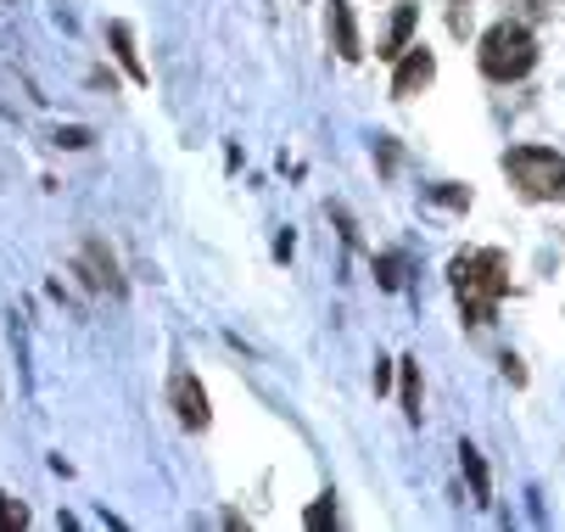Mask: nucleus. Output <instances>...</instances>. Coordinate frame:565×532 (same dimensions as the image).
<instances>
[{
  "label": "nucleus",
  "instance_id": "obj_5",
  "mask_svg": "<svg viewBox=\"0 0 565 532\" xmlns=\"http://www.w3.org/2000/svg\"><path fill=\"white\" fill-rule=\"evenodd\" d=\"M174 409H180V421L185 426H207V393H202V382L196 375H174Z\"/></svg>",
  "mask_w": 565,
  "mask_h": 532
},
{
  "label": "nucleus",
  "instance_id": "obj_8",
  "mask_svg": "<svg viewBox=\"0 0 565 532\" xmlns=\"http://www.w3.org/2000/svg\"><path fill=\"white\" fill-rule=\"evenodd\" d=\"M459 460H465V477H470V493H476V504H488V499H493V482H488V466H481V454L465 443V448H459Z\"/></svg>",
  "mask_w": 565,
  "mask_h": 532
},
{
  "label": "nucleus",
  "instance_id": "obj_1",
  "mask_svg": "<svg viewBox=\"0 0 565 532\" xmlns=\"http://www.w3.org/2000/svg\"><path fill=\"white\" fill-rule=\"evenodd\" d=\"M448 275H454V291H459V302H465L470 326H488L493 309H499V297L510 291L504 258H499V253H465V258H454Z\"/></svg>",
  "mask_w": 565,
  "mask_h": 532
},
{
  "label": "nucleus",
  "instance_id": "obj_4",
  "mask_svg": "<svg viewBox=\"0 0 565 532\" xmlns=\"http://www.w3.org/2000/svg\"><path fill=\"white\" fill-rule=\"evenodd\" d=\"M431 73H437L431 51H403V62H397V79H392V96H415L420 85H431Z\"/></svg>",
  "mask_w": 565,
  "mask_h": 532
},
{
  "label": "nucleus",
  "instance_id": "obj_2",
  "mask_svg": "<svg viewBox=\"0 0 565 532\" xmlns=\"http://www.w3.org/2000/svg\"><path fill=\"white\" fill-rule=\"evenodd\" d=\"M476 56H481V73H488V79L510 85V79H526V73H532L537 40L521 23H493L488 34H481V51Z\"/></svg>",
  "mask_w": 565,
  "mask_h": 532
},
{
  "label": "nucleus",
  "instance_id": "obj_10",
  "mask_svg": "<svg viewBox=\"0 0 565 532\" xmlns=\"http://www.w3.org/2000/svg\"><path fill=\"white\" fill-rule=\"evenodd\" d=\"M403 404H409V415L420 421V364L403 359Z\"/></svg>",
  "mask_w": 565,
  "mask_h": 532
},
{
  "label": "nucleus",
  "instance_id": "obj_12",
  "mask_svg": "<svg viewBox=\"0 0 565 532\" xmlns=\"http://www.w3.org/2000/svg\"><path fill=\"white\" fill-rule=\"evenodd\" d=\"M302 521H308V526H331V521H337V504H331V499H319Z\"/></svg>",
  "mask_w": 565,
  "mask_h": 532
},
{
  "label": "nucleus",
  "instance_id": "obj_13",
  "mask_svg": "<svg viewBox=\"0 0 565 532\" xmlns=\"http://www.w3.org/2000/svg\"><path fill=\"white\" fill-rule=\"evenodd\" d=\"M56 140H62V146H90V129H62Z\"/></svg>",
  "mask_w": 565,
  "mask_h": 532
},
{
  "label": "nucleus",
  "instance_id": "obj_7",
  "mask_svg": "<svg viewBox=\"0 0 565 532\" xmlns=\"http://www.w3.org/2000/svg\"><path fill=\"white\" fill-rule=\"evenodd\" d=\"M331 23H337V51L348 62H359V34H353V12H348V0H331Z\"/></svg>",
  "mask_w": 565,
  "mask_h": 532
},
{
  "label": "nucleus",
  "instance_id": "obj_3",
  "mask_svg": "<svg viewBox=\"0 0 565 532\" xmlns=\"http://www.w3.org/2000/svg\"><path fill=\"white\" fill-rule=\"evenodd\" d=\"M504 169L515 174V185H521L526 196H559V191H565V158H559V151L515 146V151H504Z\"/></svg>",
  "mask_w": 565,
  "mask_h": 532
},
{
  "label": "nucleus",
  "instance_id": "obj_11",
  "mask_svg": "<svg viewBox=\"0 0 565 532\" xmlns=\"http://www.w3.org/2000/svg\"><path fill=\"white\" fill-rule=\"evenodd\" d=\"M7 526H29V510H23L18 499L0 493V532H7Z\"/></svg>",
  "mask_w": 565,
  "mask_h": 532
},
{
  "label": "nucleus",
  "instance_id": "obj_9",
  "mask_svg": "<svg viewBox=\"0 0 565 532\" xmlns=\"http://www.w3.org/2000/svg\"><path fill=\"white\" fill-rule=\"evenodd\" d=\"M107 34H113V51H118V62H124V73H129V79H135V85H146V67H140V56H135V40H129V29H124V23H113Z\"/></svg>",
  "mask_w": 565,
  "mask_h": 532
},
{
  "label": "nucleus",
  "instance_id": "obj_6",
  "mask_svg": "<svg viewBox=\"0 0 565 532\" xmlns=\"http://www.w3.org/2000/svg\"><path fill=\"white\" fill-rule=\"evenodd\" d=\"M415 18H420L415 7H397V12H392V29H386V51H381V56H403V51H409Z\"/></svg>",
  "mask_w": 565,
  "mask_h": 532
}]
</instances>
